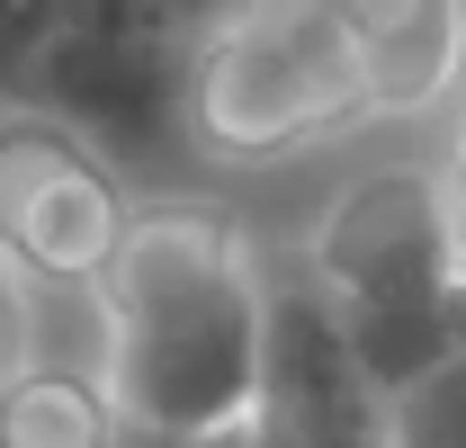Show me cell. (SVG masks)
I'll return each mask as SVG.
<instances>
[{
	"instance_id": "6da1fadb",
	"label": "cell",
	"mask_w": 466,
	"mask_h": 448,
	"mask_svg": "<svg viewBox=\"0 0 466 448\" xmlns=\"http://www.w3.org/2000/svg\"><path fill=\"white\" fill-rule=\"evenodd\" d=\"M99 394L135 440H216L260 403L269 279L225 216L153 207L99 270Z\"/></svg>"
},
{
	"instance_id": "ba28073f",
	"label": "cell",
	"mask_w": 466,
	"mask_h": 448,
	"mask_svg": "<svg viewBox=\"0 0 466 448\" xmlns=\"http://www.w3.org/2000/svg\"><path fill=\"white\" fill-rule=\"evenodd\" d=\"M55 18H63V0H0V108L9 117L36 99V55H46Z\"/></svg>"
},
{
	"instance_id": "3957f363",
	"label": "cell",
	"mask_w": 466,
	"mask_h": 448,
	"mask_svg": "<svg viewBox=\"0 0 466 448\" xmlns=\"http://www.w3.org/2000/svg\"><path fill=\"white\" fill-rule=\"evenodd\" d=\"M188 55L198 18L153 9V0H63L55 36L36 55V99L27 117L63 126L99 162H162L188 135Z\"/></svg>"
},
{
	"instance_id": "30bf717a",
	"label": "cell",
	"mask_w": 466,
	"mask_h": 448,
	"mask_svg": "<svg viewBox=\"0 0 466 448\" xmlns=\"http://www.w3.org/2000/svg\"><path fill=\"white\" fill-rule=\"evenodd\" d=\"M116 448H162V440H135V431H116ZM188 448H288L269 422H242V431H216V440H188Z\"/></svg>"
},
{
	"instance_id": "52a82bcc",
	"label": "cell",
	"mask_w": 466,
	"mask_h": 448,
	"mask_svg": "<svg viewBox=\"0 0 466 448\" xmlns=\"http://www.w3.org/2000/svg\"><path fill=\"white\" fill-rule=\"evenodd\" d=\"M386 448H466V350L386 403Z\"/></svg>"
},
{
	"instance_id": "7c38bea8",
	"label": "cell",
	"mask_w": 466,
	"mask_h": 448,
	"mask_svg": "<svg viewBox=\"0 0 466 448\" xmlns=\"http://www.w3.org/2000/svg\"><path fill=\"white\" fill-rule=\"evenodd\" d=\"M0 448H9V440H0Z\"/></svg>"
},
{
	"instance_id": "277c9868",
	"label": "cell",
	"mask_w": 466,
	"mask_h": 448,
	"mask_svg": "<svg viewBox=\"0 0 466 448\" xmlns=\"http://www.w3.org/2000/svg\"><path fill=\"white\" fill-rule=\"evenodd\" d=\"M466 279V233L449 170L386 162L332 188L305 242V287L341 323H449V296Z\"/></svg>"
},
{
	"instance_id": "9c48e42d",
	"label": "cell",
	"mask_w": 466,
	"mask_h": 448,
	"mask_svg": "<svg viewBox=\"0 0 466 448\" xmlns=\"http://www.w3.org/2000/svg\"><path fill=\"white\" fill-rule=\"evenodd\" d=\"M18 368H36V359H27V287L0 270V386H9Z\"/></svg>"
},
{
	"instance_id": "5b68a950",
	"label": "cell",
	"mask_w": 466,
	"mask_h": 448,
	"mask_svg": "<svg viewBox=\"0 0 466 448\" xmlns=\"http://www.w3.org/2000/svg\"><path fill=\"white\" fill-rule=\"evenodd\" d=\"M126 198L99 153L46 117H0V270L27 287H99L126 242Z\"/></svg>"
},
{
	"instance_id": "7a4b0ae2",
	"label": "cell",
	"mask_w": 466,
	"mask_h": 448,
	"mask_svg": "<svg viewBox=\"0 0 466 448\" xmlns=\"http://www.w3.org/2000/svg\"><path fill=\"white\" fill-rule=\"evenodd\" d=\"M341 126H368L350 9L332 0H260L198 18L188 55V135L216 162H279Z\"/></svg>"
},
{
	"instance_id": "8fae6325",
	"label": "cell",
	"mask_w": 466,
	"mask_h": 448,
	"mask_svg": "<svg viewBox=\"0 0 466 448\" xmlns=\"http://www.w3.org/2000/svg\"><path fill=\"white\" fill-rule=\"evenodd\" d=\"M449 323H458V350H466V279H458V296H449Z\"/></svg>"
},
{
	"instance_id": "8992f818",
	"label": "cell",
	"mask_w": 466,
	"mask_h": 448,
	"mask_svg": "<svg viewBox=\"0 0 466 448\" xmlns=\"http://www.w3.org/2000/svg\"><path fill=\"white\" fill-rule=\"evenodd\" d=\"M350 46H359V99H368V117H431V108L458 99L466 9H449V0L350 9Z\"/></svg>"
}]
</instances>
